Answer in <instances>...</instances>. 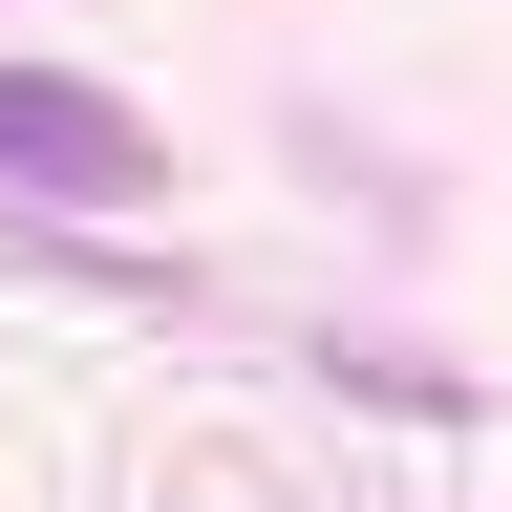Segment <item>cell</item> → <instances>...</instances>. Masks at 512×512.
<instances>
[{"mask_svg": "<svg viewBox=\"0 0 512 512\" xmlns=\"http://www.w3.org/2000/svg\"><path fill=\"white\" fill-rule=\"evenodd\" d=\"M0 192H43V214H150L171 128L128 86H86V64H0Z\"/></svg>", "mask_w": 512, "mask_h": 512, "instance_id": "cell-1", "label": "cell"}]
</instances>
